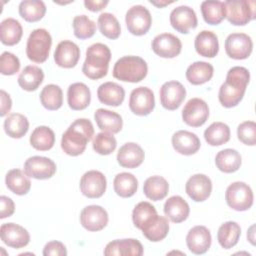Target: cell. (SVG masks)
<instances>
[{
    "instance_id": "9a60e30c",
    "label": "cell",
    "mask_w": 256,
    "mask_h": 256,
    "mask_svg": "<svg viewBox=\"0 0 256 256\" xmlns=\"http://www.w3.org/2000/svg\"><path fill=\"white\" fill-rule=\"evenodd\" d=\"M160 102L167 110H176L186 97V89L178 81L165 82L160 88Z\"/></svg>"
},
{
    "instance_id": "4fadbf2b",
    "label": "cell",
    "mask_w": 256,
    "mask_h": 256,
    "mask_svg": "<svg viewBox=\"0 0 256 256\" xmlns=\"http://www.w3.org/2000/svg\"><path fill=\"white\" fill-rule=\"evenodd\" d=\"M107 187V181L104 174L97 170H90L83 174L80 180V190L87 198L101 197Z\"/></svg>"
},
{
    "instance_id": "52a82bcc",
    "label": "cell",
    "mask_w": 256,
    "mask_h": 256,
    "mask_svg": "<svg viewBox=\"0 0 256 256\" xmlns=\"http://www.w3.org/2000/svg\"><path fill=\"white\" fill-rule=\"evenodd\" d=\"M225 200L230 208L236 211H246L253 204L252 189L244 182H233L226 189Z\"/></svg>"
},
{
    "instance_id": "30bf717a",
    "label": "cell",
    "mask_w": 256,
    "mask_h": 256,
    "mask_svg": "<svg viewBox=\"0 0 256 256\" xmlns=\"http://www.w3.org/2000/svg\"><path fill=\"white\" fill-rule=\"evenodd\" d=\"M154 107V93L150 88L140 86L132 90L129 98V108L135 115H149L153 111Z\"/></svg>"
},
{
    "instance_id": "7c38bea8",
    "label": "cell",
    "mask_w": 256,
    "mask_h": 256,
    "mask_svg": "<svg viewBox=\"0 0 256 256\" xmlns=\"http://www.w3.org/2000/svg\"><path fill=\"white\" fill-rule=\"evenodd\" d=\"M24 172L28 177L34 179H49L56 173V164L50 158L32 156L25 161Z\"/></svg>"
},
{
    "instance_id": "db71d44e",
    "label": "cell",
    "mask_w": 256,
    "mask_h": 256,
    "mask_svg": "<svg viewBox=\"0 0 256 256\" xmlns=\"http://www.w3.org/2000/svg\"><path fill=\"white\" fill-rule=\"evenodd\" d=\"M0 97H1V110H0V116L4 117L6 114H8L12 107V100L7 92L4 90L0 91Z\"/></svg>"
},
{
    "instance_id": "c3c4849f",
    "label": "cell",
    "mask_w": 256,
    "mask_h": 256,
    "mask_svg": "<svg viewBox=\"0 0 256 256\" xmlns=\"http://www.w3.org/2000/svg\"><path fill=\"white\" fill-rule=\"evenodd\" d=\"M92 146L96 153L100 155H109L116 149L117 141L112 133L102 131L94 137Z\"/></svg>"
},
{
    "instance_id": "b9f144b4",
    "label": "cell",
    "mask_w": 256,
    "mask_h": 256,
    "mask_svg": "<svg viewBox=\"0 0 256 256\" xmlns=\"http://www.w3.org/2000/svg\"><path fill=\"white\" fill-rule=\"evenodd\" d=\"M45 13L46 6L41 0H24L19 4V14L27 22H37Z\"/></svg>"
},
{
    "instance_id": "e0dca14e",
    "label": "cell",
    "mask_w": 256,
    "mask_h": 256,
    "mask_svg": "<svg viewBox=\"0 0 256 256\" xmlns=\"http://www.w3.org/2000/svg\"><path fill=\"white\" fill-rule=\"evenodd\" d=\"M152 50L162 58H174L182 49L180 39L171 33H162L154 37L151 43Z\"/></svg>"
},
{
    "instance_id": "7a4b0ae2",
    "label": "cell",
    "mask_w": 256,
    "mask_h": 256,
    "mask_svg": "<svg viewBox=\"0 0 256 256\" xmlns=\"http://www.w3.org/2000/svg\"><path fill=\"white\" fill-rule=\"evenodd\" d=\"M94 136V127L89 119L80 118L75 120L63 133L61 138L62 150L70 156L82 154L87 143Z\"/></svg>"
},
{
    "instance_id": "83f0119b",
    "label": "cell",
    "mask_w": 256,
    "mask_h": 256,
    "mask_svg": "<svg viewBox=\"0 0 256 256\" xmlns=\"http://www.w3.org/2000/svg\"><path fill=\"white\" fill-rule=\"evenodd\" d=\"M97 96L101 103L117 107L124 101L125 90L115 82H105L98 87Z\"/></svg>"
},
{
    "instance_id": "816d5d0a",
    "label": "cell",
    "mask_w": 256,
    "mask_h": 256,
    "mask_svg": "<svg viewBox=\"0 0 256 256\" xmlns=\"http://www.w3.org/2000/svg\"><path fill=\"white\" fill-rule=\"evenodd\" d=\"M44 256H66L67 250L65 245L60 241H50L46 243L43 249Z\"/></svg>"
},
{
    "instance_id": "836d02e7",
    "label": "cell",
    "mask_w": 256,
    "mask_h": 256,
    "mask_svg": "<svg viewBox=\"0 0 256 256\" xmlns=\"http://www.w3.org/2000/svg\"><path fill=\"white\" fill-rule=\"evenodd\" d=\"M5 183L7 188L16 195H25L31 188L29 177L20 169L9 170L5 177Z\"/></svg>"
},
{
    "instance_id": "ab89813d",
    "label": "cell",
    "mask_w": 256,
    "mask_h": 256,
    "mask_svg": "<svg viewBox=\"0 0 256 256\" xmlns=\"http://www.w3.org/2000/svg\"><path fill=\"white\" fill-rule=\"evenodd\" d=\"M113 187L118 196L128 198L136 193L138 188V180L131 173L121 172L115 176Z\"/></svg>"
},
{
    "instance_id": "d4e9b609",
    "label": "cell",
    "mask_w": 256,
    "mask_h": 256,
    "mask_svg": "<svg viewBox=\"0 0 256 256\" xmlns=\"http://www.w3.org/2000/svg\"><path fill=\"white\" fill-rule=\"evenodd\" d=\"M91 101V92L88 86L82 82H76L68 87L67 102L72 110H83Z\"/></svg>"
},
{
    "instance_id": "ffe728a7",
    "label": "cell",
    "mask_w": 256,
    "mask_h": 256,
    "mask_svg": "<svg viewBox=\"0 0 256 256\" xmlns=\"http://www.w3.org/2000/svg\"><path fill=\"white\" fill-rule=\"evenodd\" d=\"M80 58L78 45L70 40H63L58 43L54 51V61L62 68H73Z\"/></svg>"
},
{
    "instance_id": "8992f818",
    "label": "cell",
    "mask_w": 256,
    "mask_h": 256,
    "mask_svg": "<svg viewBox=\"0 0 256 256\" xmlns=\"http://www.w3.org/2000/svg\"><path fill=\"white\" fill-rule=\"evenodd\" d=\"M224 6L226 9V18L232 25L243 26L255 19V1L227 0L224 2Z\"/></svg>"
},
{
    "instance_id": "74e56055",
    "label": "cell",
    "mask_w": 256,
    "mask_h": 256,
    "mask_svg": "<svg viewBox=\"0 0 256 256\" xmlns=\"http://www.w3.org/2000/svg\"><path fill=\"white\" fill-rule=\"evenodd\" d=\"M200 8L204 21L210 25H218L226 18L224 2L218 0H207L201 3Z\"/></svg>"
},
{
    "instance_id": "11a10c76",
    "label": "cell",
    "mask_w": 256,
    "mask_h": 256,
    "mask_svg": "<svg viewBox=\"0 0 256 256\" xmlns=\"http://www.w3.org/2000/svg\"><path fill=\"white\" fill-rule=\"evenodd\" d=\"M109 2L107 0H85L84 1V5L85 7L92 11V12H98L101 11L103 8H105L107 6Z\"/></svg>"
},
{
    "instance_id": "e575fe53",
    "label": "cell",
    "mask_w": 256,
    "mask_h": 256,
    "mask_svg": "<svg viewBox=\"0 0 256 256\" xmlns=\"http://www.w3.org/2000/svg\"><path fill=\"white\" fill-rule=\"evenodd\" d=\"M143 235L151 242L163 240L169 232V222L166 217L157 215L141 229Z\"/></svg>"
},
{
    "instance_id": "f6af8a7d",
    "label": "cell",
    "mask_w": 256,
    "mask_h": 256,
    "mask_svg": "<svg viewBox=\"0 0 256 256\" xmlns=\"http://www.w3.org/2000/svg\"><path fill=\"white\" fill-rule=\"evenodd\" d=\"M157 215V211L151 203L147 201H142L134 207L132 211V221L134 226L141 230Z\"/></svg>"
},
{
    "instance_id": "9f6ffc18",
    "label": "cell",
    "mask_w": 256,
    "mask_h": 256,
    "mask_svg": "<svg viewBox=\"0 0 256 256\" xmlns=\"http://www.w3.org/2000/svg\"><path fill=\"white\" fill-rule=\"evenodd\" d=\"M247 238L252 245H255V225H251V227L247 231Z\"/></svg>"
},
{
    "instance_id": "d6986e66",
    "label": "cell",
    "mask_w": 256,
    "mask_h": 256,
    "mask_svg": "<svg viewBox=\"0 0 256 256\" xmlns=\"http://www.w3.org/2000/svg\"><path fill=\"white\" fill-rule=\"evenodd\" d=\"M211 234L207 227L202 225L194 226L189 230L186 236L188 249L196 255L206 253L211 246Z\"/></svg>"
},
{
    "instance_id": "8fae6325",
    "label": "cell",
    "mask_w": 256,
    "mask_h": 256,
    "mask_svg": "<svg viewBox=\"0 0 256 256\" xmlns=\"http://www.w3.org/2000/svg\"><path fill=\"white\" fill-rule=\"evenodd\" d=\"M209 117V107L201 98H191L182 110L183 121L192 127L202 126Z\"/></svg>"
},
{
    "instance_id": "7bdbcfd3",
    "label": "cell",
    "mask_w": 256,
    "mask_h": 256,
    "mask_svg": "<svg viewBox=\"0 0 256 256\" xmlns=\"http://www.w3.org/2000/svg\"><path fill=\"white\" fill-rule=\"evenodd\" d=\"M204 138L211 146H220L230 140V128L223 122H214L204 131Z\"/></svg>"
},
{
    "instance_id": "277c9868",
    "label": "cell",
    "mask_w": 256,
    "mask_h": 256,
    "mask_svg": "<svg viewBox=\"0 0 256 256\" xmlns=\"http://www.w3.org/2000/svg\"><path fill=\"white\" fill-rule=\"evenodd\" d=\"M147 72V63L139 56H123L113 67V77L123 82H140L146 77Z\"/></svg>"
},
{
    "instance_id": "f35d334b",
    "label": "cell",
    "mask_w": 256,
    "mask_h": 256,
    "mask_svg": "<svg viewBox=\"0 0 256 256\" xmlns=\"http://www.w3.org/2000/svg\"><path fill=\"white\" fill-rule=\"evenodd\" d=\"M29 129V121L26 116L20 113H11L4 120L5 133L15 139L22 138Z\"/></svg>"
},
{
    "instance_id": "1f68e13d",
    "label": "cell",
    "mask_w": 256,
    "mask_h": 256,
    "mask_svg": "<svg viewBox=\"0 0 256 256\" xmlns=\"http://www.w3.org/2000/svg\"><path fill=\"white\" fill-rule=\"evenodd\" d=\"M23 35L20 22L14 18H6L0 24V39L4 45L13 46L19 43Z\"/></svg>"
},
{
    "instance_id": "d590c367",
    "label": "cell",
    "mask_w": 256,
    "mask_h": 256,
    "mask_svg": "<svg viewBox=\"0 0 256 256\" xmlns=\"http://www.w3.org/2000/svg\"><path fill=\"white\" fill-rule=\"evenodd\" d=\"M241 228L235 221H227L221 224L217 232V240L220 246L224 249L234 247L240 238Z\"/></svg>"
},
{
    "instance_id": "ba28073f",
    "label": "cell",
    "mask_w": 256,
    "mask_h": 256,
    "mask_svg": "<svg viewBox=\"0 0 256 256\" xmlns=\"http://www.w3.org/2000/svg\"><path fill=\"white\" fill-rule=\"evenodd\" d=\"M128 31L136 36L146 34L152 24V17L149 10L142 5H134L128 9L125 16Z\"/></svg>"
},
{
    "instance_id": "681fc988",
    "label": "cell",
    "mask_w": 256,
    "mask_h": 256,
    "mask_svg": "<svg viewBox=\"0 0 256 256\" xmlns=\"http://www.w3.org/2000/svg\"><path fill=\"white\" fill-rule=\"evenodd\" d=\"M238 139L245 145L254 146L256 143V124L254 121H245L237 128Z\"/></svg>"
},
{
    "instance_id": "60d3db41",
    "label": "cell",
    "mask_w": 256,
    "mask_h": 256,
    "mask_svg": "<svg viewBox=\"0 0 256 256\" xmlns=\"http://www.w3.org/2000/svg\"><path fill=\"white\" fill-rule=\"evenodd\" d=\"M30 144L39 151L50 150L55 143V134L47 126H38L33 130L30 136Z\"/></svg>"
},
{
    "instance_id": "f546056e",
    "label": "cell",
    "mask_w": 256,
    "mask_h": 256,
    "mask_svg": "<svg viewBox=\"0 0 256 256\" xmlns=\"http://www.w3.org/2000/svg\"><path fill=\"white\" fill-rule=\"evenodd\" d=\"M242 163V158L239 152L235 149L227 148L219 151L215 157L216 167L224 173L236 172Z\"/></svg>"
},
{
    "instance_id": "4dcf8cb0",
    "label": "cell",
    "mask_w": 256,
    "mask_h": 256,
    "mask_svg": "<svg viewBox=\"0 0 256 256\" xmlns=\"http://www.w3.org/2000/svg\"><path fill=\"white\" fill-rule=\"evenodd\" d=\"M214 73L213 66L205 61H196L188 66L186 78L192 85H201L208 82Z\"/></svg>"
},
{
    "instance_id": "44dd1931",
    "label": "cell",
    "mask_w": 256,
    "mask_h": 256,
    "mask_svg": "<svg viewBox=\"0 0 256 256\" xmlns=\"http://www.w3.org/2000/svg\"><path fill=\"white\" fill-rule=\"evenodd\" d=\"M185 191L193 201L203 202L212 192V182L204 174H195L187 180Z\"/></svg>"
},
{
    "instance_id": "f907efd6",
    "label": "cell",
    "mask_w": 256,
    "mask_h": 256,
    "mask_svg": "<svg viewBox=\"0 0 256 256\" xmlns=\"http://www.w3.org/2000/svg\"><path fill=\"white\" fill-rule=\"evenodd\" d=\"M20 69V61L11 52L5 51L0 57V72L2 75H14Z\"/></svg>"
},
{
    "instance_id": "f1b7e54d",
    "label": "cell",
    "mask_w": 256,
    "mask_h": 256,
    "mask_svg": "<svg viewBox=\"0 0 256 256\" xmlns=\"http://www.w3.org/2000/svg\"><path fill=\"white\" fill-rule=\"evenodd\" d=\"M94 119L99 129L112 134L120 132L123 126L122 117L117 112L104 108H99L95 111Z\"/></svg>"
},
{
    "instance_id": "d6a6232c",
    "label": "cell",
    "mask_w": 256,
    "mask_h": 256,
    "mask_svg": "<svg viewBox=\"0 0 256 256\" xmlns=\"http://www.w3.org/2000/svg\"><path fill=\"white\" fill-rule=\"evenodd\" d=\"M169 191V184L162 176H151L147 178L143 185V192L145 196L152 201H159L164 199Z\"/></svg>"
},
{
    "instance_id": "3957f363",
    "label": "cell",
    "mask_w": 256,
    "mask_h": 256,
    "mask_svg": "<svg viewBox=\"0 0 256 256\" xmlns=\"http://www.w3.org/2000/svg\"><path fill=\"white\" fill-rule=\"evenodd\" d=\"M110 59L111 51L107 45L103 43L90 45L86 50V58L82 66L83 74L92 80L103 78L107 75Z\"/></svg>"
},
{
    "instance_id": "5b68a950",
    "label": "cell",
    "mask_w": 256,
    "mask_h": 256,
    "mask_svg": "<svg viewBox=\"0 0 256 256\" xmlns=\"http://www.w3.org/2000/svg\"><path fill=\"white\" fill-rule=\"evenodd\" d=\"M52 45L50 33L43 28L33 30L26 44V55L29 60L35 63H43L47 60Z\"/></svg>"
},
{
    "instance_id": "6f0895ef",
    "label": "cell",
    "mask_w": 256,
    "mask_h": 256,
    "mask_svg": "<svg viewBox=\"0 0 256 256\" xmlns=\"http://www.w3.org/2000/svg\"><path fill=\"white\" fill-rule=\"evenodd\" d=\"M150 3L151 4H153V5H155L156 7H158V8H162V7H164V6H166V5H169V4H171V3H173V2H167V1H165V2H156V1H150Z\"/></svg>"
},
{
    "instance_id": "2e32d148",
    "label": "cell",
    "mask_w": 256,
    "mask_h": 256,
    "mask_svg": "<svg viewBox=\"0 0 256 256\" xmlns=\"http://www.w3.org/2000/svg\"><path fill=\"white\" fill-rule=\"evenodd\" d=\"M170 24L178 32L187 34L191 29H195L198 24L195 11L186 5L174 8L170 13Z\"/></svg>"
},
{
    "instance_id": "cb8c5ba5",
    "label": "cell",
    "mask_w": 256,
    "mask_h": 256,
    "mask_svg": "<svg viewBox=\"0 0 256 256\" xmlns=\"http://www.w3.org/2000/svg\"><path fill=\"white\" fill-rule=\"evenodd\" d=\"M143 254V246L142 244L133 238L129 239H118L109 242L105 249L104 255L112 256V255H123V256H141Z\"/></svg>"
},
{
    "instance_id": "f5cc1de1",
    "label": "cell",
    "mask_w": 256,
    "mask_h": 256,
    "mask_svg": "<svg viewBox=\"0 0 256 256\" xmlns=\"http://www.w3.org/2000/svg\"><path fill=\"white\" fill-rule=\"evenodd\" d=\"M0 203H1L0 218L4 219L7 217H10L15 211V204H14L13 200L7 196L2 195L0 197Z\"/></svg>"
},
{
    "instance_id": "4316f807",
    "label": "cell",
    "mask_w": 256,
    "mask_h": 256,
    "mask_svg": "<svg viewBox=\"0 0 256 256\" xmlns=\"http://www.w3.org/2000/svg\"><path fill=\"white\" fill-rule=\"evenodd\" d=\"M194 47L200 56L213 58L218 54L219 51L218 37L212 31L203 30L196 36Z\"/></svg>"
},
{
    "instance_id": "484cf974",
    "label": "cell",
    "mask_w": 256,
    "mask_h": 256,
    "mask_svg": "<svg viewBox=\"0 0 256 256\" xmlns=\"http://www.w3.org/2000/svg\"><path fill=\"white\" fill-rule=\"evenodd\" d=\"M190 213L188 203L179 195H174L168 198L164 204L165 216L174 223L185 221Z\"/></svg>"
},
{
    "instance_id": "ac0fdd59",
    "label": "cell",
    "mask_w": 256,
    "mask_h": 256,
    "mask_svg": "<svg viewBox=\"0 0 256 256\" xmlns=\"http://www.w3.org/2000/svg\"><path fill=\"white\" fill-rule=\"evenodd\" d=\"M1 240L11 248L19 249L25 247L30 241L29 232L15 223H4L0 228Z\"/></svg>"
},
{
    "instance_id": "bcb514c9",
    "label": "cell",
    "mask_w": 256,
    "mask_h": 256,
    "mask_svg": "<svg viewBox=\"0 0 256 256\" xmlns=\"http://www.w3.org/2000/svg\"><path fill=\"white\" fill-rule=\"evenodd\" d=\"M98 28L102 35L109 39H117L121 33V27L117 18L108 12L99 15L97 20Z\"/></svg>"
},
{
    "instance_id": "9c48e42d",
    "label": "cell",
    "mask_w": 256,
    "mask_h": 256,
    "mask_svg": "<svg viewBox=\"0 0 256 256\" xmlns=\"http://www.w3.org/2000/svg\"><path fill=\"white\" fill-rule=\"evenodd\" d=\"M253 49V42L245 33L229 34L225 40L226 54L236 60H243L250 56Z\"/></svg>"
},
{
    "instance_id": "7dc6e473",
    "label": "cell",
    "mask_w": 256,
    "mask_h": 256,
    "mask_svg": "<svg viewBox=\"0 0 256 256\" xmlns=\"http://www.w3.org/2000/svg\"><path fill=\"white\" fill-rule=\"evenodd\" d=\"M74 35L78 39L91 38L96 31V24L86 15L75 16L72 22Z\"/></svg>"
},
{
    "instance_id": "7402d4cb",
    "label": "cell",
    "mask_w": 256,
    "mask_h": 256,
    "mask_svg": "<svg viewBox=\"0 0 256 256\" xmlns=\"http://www.w3.org/2000/svg\"><path fill=\"white\" fill-rule=\"evenodd\" d=\"M172 146L176 152L182 155L195 154L201 146V142L195 133L187 130H179L172 136Z\"/></svg>"
},
{
    "instance_id": "ee69618b",
    "label": "cell",
    "mask_w": 256,
    "mask_h": 256,
    "mask_svg": "<svg viewBox=\"0 0 256 256\" xmlns=\"http://www.w3.org/2000/svg\"><path fill=\"white\" fill-rule=\"evenodd\" d=\"M40 101L47 110H58L63 104L62 89L55 84L46 85L40 93Z\"/></svg>"
},
{
    "instance_id": "603a6c76",
    "label": "cell",
    "mask_w": 256,
    "mask_h": 256,
    "mask_svg": "<svg viewBox=\"0 0 256 256\" xmlns=\"http://www.w3.org/2000/svg\"><path fill=\"white\" fill-rule=\"evenodd\" d=\"M144 151L138 144L134 142L125 143L120 147L117 153V162L124 168H136L144 161Z\"/></svg>"
},
{
    "instance_id": "5bb4252c",
    "label": "cell",
    "mask_w": 256,
    "mask_h": 256,
    "mask_svg": "<svg viewBox=\"0 0 256 256\" xmlns=\"http://www.w3.org/2000/svg\"><path fill=\"white\" fill-rule=\"evenodd\" d=\"M108 213L99 205H89L82 209L80 214L81 225L88 231L97 232L108 224Z\"/></svg>"
},
{
    "instance_id": "8d00e7d4",
    "label": "cell",
    "mask_w": 256,
    "mask_h": 256,
    "mask_svg": "<svg viewBox=\"0 0 256 256\" xmlns=\"http://www.w3.org/2000/svg\"><path fill=\"white\" fill-rule=\"evenodd\" d=\"M44 72L35 65L26 66L18 76V84L25 91H35L43 82Z\"/></svg>"
},
{
    "instance_id": "6da1fadb",
    "label": "cell",
    "mask_w": 256,
    "mask_h": 256,
    "mask_svg": "<svg viewBox=\"0 0 256 256\" xmlns=\"http://www.w3.org/2000/svg\"><path fill=\"white\" fill-rule=\"evenodd\" d=\"M250 81L248 69L242 66L230 68L226 75L225 82L220 86L218 99L222 106L232 108L237 106L243 99L246 87Z\"/></svg>"
}]
</instances>
